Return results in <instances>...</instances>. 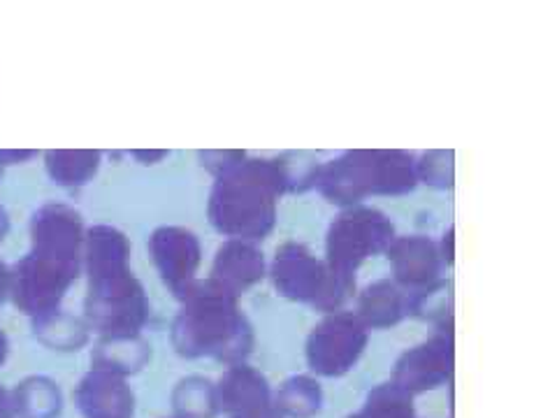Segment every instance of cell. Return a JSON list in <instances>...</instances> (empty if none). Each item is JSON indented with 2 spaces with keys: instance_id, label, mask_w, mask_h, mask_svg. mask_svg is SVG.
I'll use <instances>...</instances> for the list:
<instances>
[{
  "instance_id": "8",
  "label": "cell",
  "mask_w": 557,
  "mask_h": 418,
  "mask_svg": "<svg viewBox=\"0 0 557 418\" xmlns=\"http://www.w3.org/2000/svg\"><path fill=\"white\" fill-rule=\"evenodd\" d=\"M82 270L67 268L59 260L28 251L20 263L10 268V300L33 321L61 309L65 293L70 291Z\"/></svg>"
},
{
  "instance_id": "18",
  "label": "cell",
  "mask_w": 557,
  "mask_h": 418,
  "mask_svg": "<svg viewBox=\"0 0 557 418\" xmlns=\"http://www.w3.org/2000/svg\"><path fill=\"white\" fill-rule=\"evenodd\" d=\"M325 405L321 381L313 374H293L272 391V407L282 418H313Z\"/></svg>"
},
{
  "instance_id": "31",
  "label": "cell",
  "mask_w": 557,
  "mask_h": 418,
  "mask_svg": "<svg viewBox=\"0 0 557 418\" xmlns=\"http://www.w3.org/2000/svg\"><path fill=\"white\" fill-rule=\"evenodd\" d=\"M0 418H14V405H12V393L0 386Z\"/></svg>"
},
{
  "instance_id": "23",
  "label": "cell",
  "mask_w": 557,
  "mask_h": 418,
  "mask_svg": "<svg viewBox=\"0 0 557 418\" xmlns=\"http://www.w3.org/2000/svg\"><path fill=\"white\" fill-rule=\"evenodd\" d=\"M358 414L362 418H416L413 395L399 389L393 381H383L364 395Z\"/></svg>"
},
{
  "instance_id": "6",
  "label": "cell",
  "mask_w": 557,
  "mask_h": 418,
  "mask_svg": "<svg viewBox=\"0 0 557 418\" xmlns=\"http://www.w3.org/2000/svg\"><path fill=\"white\" fill-rule=\"evenodd\" d=\"M268 274L276 293L288 303L309 305L323 314L344 309L323 258H317V254L300 242L282 244L268 266Z\"/></svg>"
},
{
  "instance_id": "2",
  "label": "cell",
  "mask_w": 557,
  "mask_h": 418,
  "mask_svg": "<svg viewBox=\"0 0 557 418\" xmlns=\"http://www.w3.org/2000/svg\"><path fill=\"white\" fill-rule=\"evenodd\" d=\"M180 311L170 328V342L182 358H214L219 362H247L256 346L253 323L239 307V298L214 279H196L177 295Z\"/></svg>"
},
{
  "instance_id": "13",
  "label": "cell",
  "mask_w": 557,
  "mask_h": 418,
  "mask_svg": "<svg viewBox=\"0 0 557 418\" xmlns=\"http://www.w3.org/2000/svg\"><path fill=\"white\" fill-rule=\"evenodd\" d=\"M265 276V254L256 242L247 239H223V244L216 249L212 272H209V279H214L216 284L237 295V298L258 286Z\"/></svg>"
},
{
  "instance_id": "36",
  "label": "cell",
  "mask_w": 557,
  "mask_h": 418,
  "mask_svg": "<svg viewBox=\"0 0 557 418\" xmlns=\"http://www.w3.org/2000/svg\"><path fill=\"white\" fill-rule=\"evenodd\" d=\"M0 174H3V168H0Z\"/></svg>"
},
{
  "instance_id": "20",
  "label": "cell",
  "mask_w": 557,
  "mask_h": 418,
  "mask_svg": "<svg viewBox=\"0 0 557 418\" xmlns=\"http://www.w3.org/2000/svg\"><path fill=\"white\" fill-rule=\"evenodd\" d=\"M14 418H59L63 411V393L49 377H28L12 391Z\"/></svg>"
},
{
  "instance_id": "3",
  "label": "cell",
  "mask_w": 557,
  "mask_h": 418,
  "mask_svg": "<svg viewBox=\"0 0 557 418\" xmlns=\"http://www.w3.org/2000/svg\"><path fill=\"white\" fill-rule=\"evenodd\" d=\"M286 194H290V180L284 159L247 156L233 170L214 177L207 217L225 239L258 244L274 231L278 200Z\"/></svg>"
},
{
  "instance_id": "15",
  "label": "cell",
  "mask_w": 557,
  "mask_h": 418,
  "mask_svg": "<svg viewBox=\"0 0 557 418\" xmlns=\"http://www.w3.org/2000/svg\"><path fill=\"white\" fill-rule=\"evenodd\" d=\"M75 403L84 418H133L135 393L119 374L94 370L84 374L75 391Z\"/></svg>"
},
{
  "instance_id": "30",
  "label": "cell",
  "mask_w": 557,
  "mask_h": 418,
  "mask_svg": "<svg viewBox=\"0 0 557 418\" xmlns=\"http://www.w3.org/2000/svg\"><path fill=\"white\" fill-rule=\"evenodd\" d=\"M10 298V268L0 260V307Z\"/></svg>"
},
{
  "instance_id": "33",
  "label": "cell",
  "mask_w": 557,
  "mask_h": 418,
  "mask_svg": "<svg viewBox=\"0 0 557 418\" xmlns=\"http://www.w3.org/2000/svg\"><path fill=\"white\" fill-rule=\"evenodd\" d=\"M237 418H282L276 414L274 407H265V409H258V411H251V414H244V416H237Z\"/></svg>"
},
{
  "instance_id": "21",
  "label": "cell",
  "mask_w": 557,
  "mask_h": 418,
  "mask_svg": "<svg viewBox=\"0 0 557 418\" xmlns=\"http://www.w3.org/2000/svg\"><path fill=\"white\" fill-rule=\"evenodd\" d=\"M35 337L51 352H79L89 342V325L63 309H57L33 321Z\"/></svg>"
},
{
  "instance_id": "11",
  "label": "cell",
  "mask_w": 557,
  "mask_h": 418,
  "mask_svg": "<svg viewBox=\"0 0 557 418\" xmlns=\"http://www.w3.org/2000/svg\"><path fill=\"white\" fill-rule=\"evenodd\" d=\"M149 256L161 282L172 291L174 298L198 279L202 266L200 237L184 225H159L149 235Z\"/></svg>"
},
{
  "instance_id": "25",
  "label": "cell",
  "mask_w": 557,
  "mask_h": 418,
  "mask_svg": "<svg viewBox=\"0 0 557 418\" xmlns=\"http://www.w3.org/2000/svg\"><path fill=\"white\" fill-rule=\"evenodd\" d=\"M416 180L434 190H450L456 186V151L430 149L416 159Z\"/></svg>"
},
{
  "instance_id": "35",
  "label": "cell",
  "mask_w": 557,
  "mask_h": 418,
  "mask_svg": "<svg viewBox=\"0 0 557 418\" xmlns=\"http://www.w3.org/2000/svg\"><path fill=\"white\" fill-rule=\"evenodd\" d=\"M346 418H362V416H360V414H358V411H356V414H348V416H346Z\"/></svg>"
},
{
  "instance_id": "34",
  "label": "cell",
  "mask_w": 557,
  "mask_h": 418,
  "mask_svg": "<svg viewBox=\"0 0 557 418\" xmlns=\"http://www.w3.org/2000/svg\"><path fill=\"white\" fill-rule=\"evenodd\" d=\"M8 356H10V340H8V335L3 333V330H0V368H3V365H5Z\"/></svg>"
},
{
  "instance_id": "37",
  "label": "cell",
  "mask_w": 557,
  "mask_h": 418,
  "mask_svg": "<svg viewBox=\"0 0 557 418\" xmlns=\"http://www.w3.org/2000/svg\"><path fill=\"white\" fill-rule=\"evenodd\" d=\"M172 418H174V416H172Z\"/></svg>"
},
{
  "instance_id": "29",
  "label": "cell",
  "mask_w": 557,
  "mask_h": 418,
  "mask_svg": "<svg viewBox=\"0 0 557 418\" xmlns=\"http://www.w3.org/2000/svg\"><path fill=\"white\" fill-rule=\"evenodd\" d=\"M168 156H170V151H165V149H149V151L135 149L133 151V159H137L143 165H156V163H161L163 159H168Z\"/></svg>"
},
{
  "instance_id": "24",
  "label": "cell",
  "mask_w": 557,
  "mask_h": 418,
  "mask_svg": "<svg viewBox=\"0 0 557 418\" xmlns=\"http://www.w3.org/2000/svg\"><path fill=\"white\" fill-rule=\"evenodd\" d=\"M409 317L430 321L437 330L453 333V288L448 282H440L428 291L409 295Z\"/></svg>"
},
{
  "instance_id": "28",
  "label": "cell",
  "mask_w": 557,
  "mask_h": 418,
  "mask_svg": "<svg viewBox=\"0 0 557 418\" xmlns=\"http://www.w3.org/2000/svg\"><path fill=\"white\" fill-rule=\"evenodd\" d=\"M437 247L444 266L456 263V229H453V225L442 235V242H437Z\"/></svg>"
},
{
  "instance_id": "7",
  "label": "cell",
  "mask_w": 557,
  "mask_h": 418,
  "mask_svg": "<svg viewBox=\"0 0 557 418\" xmlns=\"http://www.w3.org/2000/svg\"><path fill=\"white\" fill-rule=\"evenodd\" d=\"M368 344L370 328L356 317V311L325 314L307 335V368L317 379H339L356 368Z\"/></svg>"
},
{
  "instance_id": "1",
  "label": "cell",
  "mask_w": 557,
  "mask_h": 418,
  "mask_svg": "<svg viewBox=\"0 0 557 418\" xmlns=\"http://www.w3.org/2000/svg\"><path fill=\"white\" fill-rule=\"evenodd\" d=\"M131 239L114 225L86 231L82 270L86 272L84 321L104 337L143 335L151 305L143 282L131 270Z\"/></svg>"
},
{
  "instance_id": "14",
  "label": "cell",
  "mask_w": 557,
  "mask_h": 418,
  "mask_svg": "<svg viewBox=\"0 0 557 418\" xmlns=\"http://www.w3.org/2000/svg\"><path fill=\"white\" fill-rule=\"evenodd\" d=\"M214 386L219 414H223L225 418H237L272 407V386L268 377L251 368L249 362L228 365Z\"/></svg>"
},
{
  "instance_id": "32",
  "label": "cell",
  "mask_w": 557,
  "mask_h": 418,
  "mask_svg": "<svg viewBox=\"0 0 557 418\" xmlns=\"http://www.w3.org/2000/svg\"><path fill=\"white\" fill-rule=\"evenodd\" d=\"M8 233H10V214H8V209L0 205V242L8 237Z\"/></svg>"
},
{
  "instance_id": "10",
  "label": "cell",
  "mask_w": 557,
  "mask_h": 418,
  "mask_svg": "<svg viewBox=\"0 0 557 418\" xmlns=\"http://www.w3.org/2000/svg\"><path fill=\"white\" fill-rule=\"evenodd\" d=\"M86 229L75 207L63 202L42 205L30 219V251L82 270Z\"/></svg>"
},
{
  "instance_id": "4",
  "label": "cell",
  "mask_w": 557,
  "mask_h": 418,
  "mask_svg": "<svg viewBox=\"0 0 557 418\" xmlns=\"http://www.w3.org/2000/svg\"><path fill=\"white\" fill-rule=\"evenodd\" d=\"M416 186V159L405 149H348L321 163L313 177V188L339 209L370 198L407 196Z\"/></svg>"
},
{
  "instance_id": "17",
  "label": "cell",
  "mask_w": 557,
  "mask_h": 418,
  "mask_svg": "<svg viewBox=\"0 0 557 418\" xmlns=\"http://www.w3.org/2000/svg\"><path fill=\"white\" fill-rule=\"evenodd\" d=\"M151 358V344L143 335L104 337L94 352V370H104L119 377L137 374Z\"/></svg>"
},
{
  "instance_id": "9",
  "label": "cell",
  "mask_w": 557,
  "mask_h": 418,
  "mask_svg": "<svg viewBox=\"0 0 557 418\" xmlns=\"http://www.w3.org/2000/svg\"><path fill=\"white\" fill-rule=\"evenodd\" d=\"M453 372H456V340L453 333L437 330L395 360L391 381L416 397L446 386Z\"/></svg>"
},
{
  "instance_id": "27",
  "label": "cell",
  "mask_w": 557,
  "mask_h": 418,
  "mask_svg": "<svg viewBox=\"0 0 557 418\" xmlns=\"http://www.w3.org/2000/svg\"><path fill=\"white\" fill-rule=\"evenodd\" d=\"M35 156H38V151H33V149H0V168L22 165V163L35 159Z\"/></svg>"
},
{
  "instance_id": "16",
  "label": "cell",
  "mask_w": 557,
  "mask_h": 418,
  "mask_svg": "<svg viewBox=\"0 0 557 418\" xmlns=\"http://www.w3.org/2000/svg\"><path fill=\"white\" fill-rule=\"evenodd\" d=\"M356 317L372 330H386L409 317V295L393 279H379L358 295Z\"/></svg>"
},
{
  "instance_id": "12",
  "label": "cell",
  "mask_w": 557,
  "mask_h": 418,
  "mask_svg": "<svg viewBox=\"0 0 557 418\" xmlns=\"http://www.w3.org/2000/svg\"><path fill=\"white\" fill-rule=\"evenodd\" d=\"M386 258L393 268V282L407 295H416L444 282L440 247L428 235H397L386 249Z\"/></svg>"
},
{
  "instance_id": "19",
  "label": "cell",
  "mask_w": 557,
  "mask_h": 418,
  "mask_svg": "<svg viewBox=\"0 0 557 418\" xmlns=\"http://www.w3.org/2000/svg\"><path fill=\"white\" fill-rule=\"evenodd\" d=\"M102 153L96 149H51L45 153L49 180L61 188H82L98 174Z\"/></svg>"
},
{
  "instance_id": "26",
  "label": "cell",
  "mask_w": 557,
  "mask_h": 418,
  "mask_svg": "<svg viewBox=\"0 0 557 418\" xmlns=\"http://www.w3.org/2000/svg\"><path fill=\"white\" fill-rule=\"evenodd\" d=\"M200 165L212 172L214 177H219V174L233 170L237 163H242L244 159H247V151L242 149H207V151H200Z\"/></svg>"
},
{
  "instance_id": "22",
  "label": "cell",
  "mask_w": 557,
  "mask_h": 418,
  "mask_svg": "<svg viewBox=\"0 0 557 418\" xmlns=\"http://www.w3.org/2000/svg\"><path fill=\"white\" fill-rule=\"evenodd\" d=\"M172 411L174 418H216V386L212 379L190 374L177 381L172 391Z\"/></svg>"
},
{
  "instance_id": "5",
  "label": "cell",
  "mask_w": 557,
  "mask_h": 418,
  "mask_svg": "<svg viewBox=\"0 0 557 418\" xmlns=\"http://www.w3.org/2000/svg\"><path fill=\"white\" fill-rule=\"evenodd\" d=\"M397 237L395 223L379 207H346L330 223L325 233V258L330 282L346 305L356 291V274L370 258L386 254Z\"/></svg>"
}]
</instances>
